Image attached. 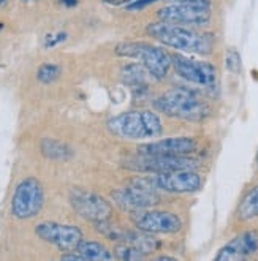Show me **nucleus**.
Segmentation results:
<instances>
[{
	"label": "nucleus",
	"instance_id": "f257e3e1",
	"mask_svg": "<svg viewBox=\"0 0 258 261\" xmlns=\"http://www.w3.org/2000/svg\"><path fill=\"white\" fill-rule=\"evenodd\" d=\"M146 32L165 46L182 53L208 56L214 49V40L209 34H201L190 29L189 25H180L174 22L159 21L149 24Z\"/></svg>",
	"mask_w": 258,
	"mask_h": 261
},
{
	"label": "nucleus",
	"instance_id": "f03ea898",
	"mask_svg": "<svg viewBox=\"0 0 258 261\" xmlns=\"http://www.w3.org/2000/svg\"><path fill=\"white\" fill-rule=\"evenodd\" d=\"M156 110L176 119L198 122L209 116V105L192 89L174 87L166 90L154 101Z\"/></svg>",
	"mask_w": 258,
	"mask_h": 261
},
{
	"label": "nucleus",
	"instance_id": "7ed1b4c3",
	"mask_svg": "<svg viewBox=\"0 0 258 261\" xmlns=\"http://www.w3.org/2000/svg\"><path fill=\"white\" fill-rule=\"evenodd\" d=\"M108 130L125 140H152L163 132L160 117L154 111H128L108 120Z\"/></svg>",
	"mask_w": 258,
	"mask_h": 261
},
{
	"label": "nucleus",
	"instance_id": "20e7f679",
	"mask_svg": "<svg viewBox=\"0 0 258 261\" xmlns=\"http://www.w3.org/2000/svg\"><path fill=\"white\" fill-rule=\"evenodd\" d=\"M116 54L140 60L146 71L156 80H163L171 67V56L159 46L147 44L143 41H127L120 43L116 48Z\"/></svg>",
	"mask_w": 258,
	"mask_h": 261
},
{
	"label": "nucleus",
	"instance_id": "39448f33",
	"mask_svg": "<svg viewBox=\"0 0 258 261\" xmlns=\"http://www.w3.org/2000/svg\"><path fill=\"white\" fill-rule=\"evenodd\" d=\"M160 21L180 25H206L211 19L209 0H173L157 11Z\"/></svg>",
	"mask_w": 258,
	"mask_h": 261
},
{
	"label": "nucleus",
	"instance_id": "423d86ee",
	"mask_svg": "<svg viewBox=\"0 0 258 261\" xmlns=\"http://www.w3.org/2000/svg\"><path fill=\"white\" fill-rule=\"evenodd\" d=\"M198 165L200 163L195 159H190L187 155H146V153H140L138 157L130 159L124 163L127 170L152 174L171 173L180 170H196Z\"/></svg>",
	"mask_w": 258,
	"mask_h": 261
},
{
	"label": "nucleus",
	"instance_id": "0eeeda50",
	"mask_svg": "<svg viewBox=\"0 0 258 261\" xmlns=\"http://www.w3.org/2000/svg\"><path fill=\"white\" fill-rule=\"evenodd\" d=\"M44 204V190L35 177H27L18 184L11 198V212L18 219H32L38 216Z\"/></svg>",
	"mask_w": 258,
	"mask_h": 261
},
{
	"label": "nucleus",
	"instance_id": "6e6552de",
	"mask_svg": "<svg viewBox=\"0 0 258 261\" xmlns=\"http://www.w3.org/2000/svg\"><path fill=\"white\" fill-rule=\"evenodd\" d=\"M114 201L128 212L149 209L159 203V193L152 186L144 180V177H136L132 180V186L114 190L111 193Z\"/></svg>",
	"mask_w": 258,
	"mask_h": 261
},
{
	"label": "nucleus",
	"instance_id": "1a4fd4ad",
	"mask_svg": "<svg viewBox=\"0 0 258 261\" xmlns=\"http://www.w3.org/2000/svg\"><path fill=\"white\" fill-rule=\"evenodd\" d=\"M171 65L180 78L189 83L212 87L217 81L216 67L208 62H203V60H195L184 54H173Z\"/></svg>",
	"mask_w": 258,
	"mask_h": 261
},
{
	"label": "nucleus",
	"instance_id": "9d476101",
	"mask_svg": "<svg viewBox=\"0 0 258 261\" xmlns=\"http://www.w3.org/2000/svg\"><path fill=\"white\" fill-rule=\"evenodd\" d=\"M135 226L143 233L154 234H171L177 233L182 228L180 219L170 211H135L132 216Z\"/></svg>",
	"mask_w": 258,
	"mask_h": 261
},
{
	"label": "nucleus",
	"instance_id": "9b49d317",
	"mask_svg": "<svg viewBox=\"0 0 258 261\" xmlns=\"http://www.w3.org/2000/svg\"><path fill=\"white\" fill-rule=\"evenodd\" d=\"M35 233L44 242H49L64 252L74 250L83 241V231L78 226L56 223V222L38 223L35 226Z\"/></svg>",
	"mask_w": 258,
	"mask_h": 261
},
{
	"label": "nucleus",
	"instance_id": "f8f14e48",
	"mask_svg": "<svg viewBox=\"0 0 258 261\" xmlns=\"http://www.w3.org/2000/svg\"><path fill=\"white\" fill-rule=\"evenodd\" d=\"M144 180L154 189L171 193H193L201 189V177L195 170H180L171 173H162Z\"/></svg>",
	"mask_w": 258,
	"mask_h": 261
},
{
	"label": "nucleus",
	"instance_id": "ddd939ff",
	"mask_svg": "<svg viewBox=\"0 0 258 261\" xmlns=\"http://www.w3.org/2000/svg\"><path fill=\"white\" fill-rule=\"evenodd\" d=\"M70 203L81 217L90 222H103L111 217V204L97 193L74 189L70 193Z\"/></svg>",
	"mask_w": 258,
	"mask_h": 261
},
{
	"label": "nucleus",
	"instance_id": "4468645a",
	"mask_svg": "<svg viewBox=\"0 0 258 261\" xmlns=\"http://www.w3.org/2000/svg\"><path fill=\"white\" fill-rule=\"evenodd\" d=\"M193 150H196V141L187 136L165 138L138 147V152L146 155H187Z\"/></svg>",
	"mask_w": 258,
	"mask_h": 261
},
{
	"label": "nucleus",
	"instance_id": "2eb2a0df",
	"mask_svg": "<svg viewBox=\"0 0 258 261\" xmlns=\"http://www.w3.org/2000/svg\"><path fill=\"white\" fill-rule=\"evenodd\" d=\"M258 250V233L246 231L230 241L220 249L216 259L217 261H239L246 259Z\"/></svg>",
	"mask_w": 258,
	"mask_h": 261
},
{
	"label": "nucleus",
	"instance_id": "dca6fc26",
	"mask_svg": "<svg viewBox=\"0 0 258 261\" xmlns=\"http://www.w3.org/2000/svg\"><path fill=\"white\" fill-rule=\"evenodd\" d=\"M76 250L84 261H108L113 259L111 252L105 247L100 242H94V241H81Z\"/></svg>",
	"mask_w": 258,
	"mask_h": 261
},
{
	"label": "nucleus",
	"instance_id": "f3484780",
	"mask_svg": "<svg viewBox=\"0 0 258 261\" xmlns=\"http://www.w3.org/2000/svg\"><path fill=\"white\" fill-rule=\"evenodd\" d=\"M258 217V186L253 187L244 198L241 199L238 206V219L247 222Z\"/></svg>",
	"mask_w": 258,
	"mask_h": 261
},
{
	"label": "nucleus",
	"instance_id": "a211bd4d",
	"mask_svg": "<svg viewBox=\"0 0 258 261\" xmlns=\"http://www.w3.org/2000/svg\"><path fill=\"white\" fill-rule=\"evenodd\" d=\"M146 252H143L138 245H133L128 242H124L117 245L114 249V256L117 259H141Z\"/></svg>",
	"mask_w": 258,
	"mask_h": 261
},
{
	"label": "nucleus",
	"instance_id": "6ab92c4d",
	"mask_svg": "<svg viewBox=\"0 0 258 261\" xmlns=\"http://www.w3.org/2000/svg\"><path fill=\"white\" fill-rule=\"evenodd\" d=\"M60 76V67L53 65V64H43L38 71H37V78L43 84H51L54 83Z\"/></svg>",
	"mask_w": 258,
	"mask_h": 261
},
{
	"label": "nucleus",
	"instance_id": "aec40b11",
	"mask_svg": "<svg viewBox=\"0 0 258 261\" xmlns=\"http://www.w3.org/2000/svg\"><path fill=\"white\" fill-rule=\"evenodd\" d=\"M41 150L46 153V152H49V150H54L56 153H54V159H65L67 155H68V147L67 146H64V144H60V143H57V141H51V140H44L43 143H41Z\"/></svg>",
	"mask_w": 258,
	"mask_h": 261
},
{
	"label": "nucleus",
	"instance_id": "412c9836",
	"mask_svg": "<svg viewBox=\"0 0 258 261\" xmlns=\"http://www.w3.org/2000/svg\"><path fill=\"white\" fill-rule=\"evenodd\" d=\"M226 65H228V68L233 71L239 70V56L235 51L228 53V57H226Z\"/></svg>",
	"mask_w": 258,
	"mask_h": 261
},
{
	"label": "nucleus",
	"instance_id": "4be33fe9",
	"mask_svg": "<svg viewBox=\"0 0 258 261\" xmlns=\"http://www.w3.org/2000/svg\"><path fill=\"white\" fill-rule=\"evenodd\" d=\"M152 2H156V0H138V2H135L133 5H130L128 10H140V8H143L146 5H150Z\"/></svg>",
	"mask_w": 258,
	"mask_h": 261
},
{
	"label": "nucleus",
	"instance_id": "5701e85b",
	"mask_svg": "<svg viewBox=\"0 0 258 261\" xmlns=\"http://www.w3.org/2000/svg\"><path fill=\"white\" fill-rule=\"evenodd\" d=\"M105 2L110 5H125V4L132 2V0H105Z\"/></svg>",
	"mask_w": 258,
	"mask_h": 261
},
{
	"label": "nucleus",
	"instance_id": "b1692460",
	"mask_svg": "<svg viewBox=\"0 0 258 261\" xmlns=\"http://www.w3.org/2000/svg\"><path fill=\"white\" fill-rule=\"evenodd\" d=\"M5 2H7V0H0V7H2V5H4Z\"/></svg>",
	"mask_w": 258,
	"mask_h": 261
},
{
	"label": "nucleus",
	"instance_id": "393cba45",
	"mask_svg": "<svg viewBox=\"0 0 258 261\" xmlns=\"http://www.w3.org/2000/svg\"><path fill=\"white\" fill-rule=\"evenodd\" d=\"M256 163H258V153H256Z\"/></svg>",
	"mask_w": 258,
	"mask_h": 261
}]
</instances>
